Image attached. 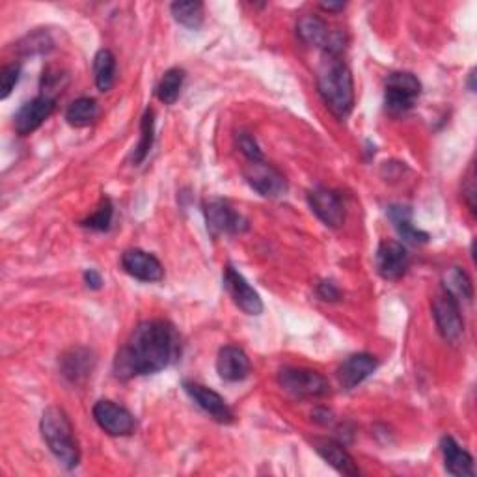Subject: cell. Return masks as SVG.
<instances>
[{
    "instance_id": "obj_4",
    "label": "cell",
    "mask_w": 477,
    "mask_h": 477,
    "mask_svg": "<svg viewBox=\"0 0 477 477\" xmlns=\"http://www.w3.org/2000/svg\"><path fill=\"white\" fill-rule=\"evenodd\" d=\"M422 94V82L416 75L398 71L391 73L386 78V94H384V105L386 111L393 116L408 112L416 99Z\"/></svg>"
},
{
    "instance_id": "obj_2",
    "label": "cell",
    "mask_w": 477,
    "mask_h": 477,
    "mask_svg": "<svg viewBox=\"0 0 477 477\" xmlns=\"http://www.w3.org/2000/svg\"><path fill=\"white\" fill-rule=\"evenodd\" d=\"M317 88L325 105L340 119H345L355 107V82L340 56H328L317 75Z\"/></svg>"
},
{
    "instance_id": "obj_35",
    "label": "cell",
    "mask_w": 477,
    "mask_h": 477,
    "mask_svg": "<svg viewBox=\"0 0 477 477\" xmlns=\"http://www.w3.org/2000/svg\"><path fill=\"white\" fill-rule=\"evenodd\" d=\"M465 198H466V203L472 211H475V203H473V198H475V189H473V181L470 179L468 186L465 189Z\"/></svg>"
},
{
    "instance_id": "obj_34",
    "label": "cell",
    "mask_w": 477,
    "mask_h": 477,
    "mask_svg": "<svg viewBox=\"0 0 477 477\" xmlns=\"http://www.w3.org/2000/svg\"><path fill=\"white\" fill-rule=\"evenodd\" d=\"M85 282H86V285L90 289H101L103 287V278L95 271V268H88V271H85Z\"/></svg>"
},
{
    "instance_id": "obj_31",
    "label": "cell",
    "mask_w": 477,
    "mask_h": 477,
    "mask_svg": "<svg viewBox=\"0 0 477 477\" xmlns=\"http://www.w3.org/2000/svg\"><path fill=\"white\" fill-rule=\"evenodd\" d=\"M21 77V64H10L0 71V99H8Z\"/></svg>"
},
{
    "instance_id": "obj_27",
    "label": "cell",
    "mask_w": 477,
    "mask_h": 477,
    "mask_svg": "<svg viewBox=\"0 0 477 477\" xmlns=\"http://www.w3.org/2000/svg\"><path fill=\"white\" fill-rule=\"evenodd\" d=\"M174 19L179 25L191 30H198L203 25V4L198 0H185V3H174L170 6Z\"/></svg>"
},
{
    "instance_id": "obj_16",
    "label": "cell",
    "mask_w": 477,
    "mask_h": 477,
    "mask_svg": "<svg viewBox=\"0 0 477 477\" xmlns=\"http://www.w3.org/2000/svg\"><path fill=\"white\" fill-rule=\"evenodd\" d=\"M252 366L246 352L235 345H226L218 350L217 357V373L226 382H241L251 375Z\"/></svg>"
},
{
    "instance_id": "obj_8",
    "label": "cell",
    "mask_w": 477,
    "mask_h": 477,
    "mask_svg": "<svg viewBox=\"0 0 477 477\" xmlns=\"http://www.w3.org/2000/svg\"><path fill=\"white\" fill-rule=\"evenodd\" d=\"M244 179L263 198H280L287 193V179L265 159L248 160L244 169Z\"/></svg>"
},
{
    "instance_id": "obj_15",
    "label": "cell",
    "mask_w": 477,
    "mask_h": 477,
    "mask_svg": "<svg viewBox=\"0 0 477 477\" xmlns=\"http://www.w3.org/2000/svg\"><path fill=\"white\" fill-rule=\"evenodd\" d=\"M121 267L129 276L146 284H155L164 278V268L160 261L153 254L140 251V248H131V251L123 252Z\"/></svg>"
},
{
    "instance_id": "obj_11",
    "label": "cell",
    "mask_w": 477,
    "mask_h": 477,
    "mask_svg": "<svg viewBox=\"0 0 477 477\" xmlns=\"http://www.w3.org/2000/svg\"><path fill=\"white\" fill-rule=\"evenodd\" d=\"M224 287L234 299V302L248 316H259L263 312V302L256 289L246 282V278L235 267L227 265L224 268Z\"/></svg>"
},
{
    "instance_id": "obj_9",
    "label": "cell",
    "mask_w": 477,
    "mask_h": 477,
    "mask_svg": "<svg viewBox=\"0 0 477 477\" xmlns=\"http://www.w3.org/2000/svg\"><path fill=\"white\" fill-rule=\"evenodd\" d=\"M94 420L111 437H129L136 429L133 414L126 407L109 399H101L94 405Z\"/></svg>"
},
{
    "instance_id": "obj_13",
    "label": "cell",
    "mask_w": 477,
    "mask_h": 477,
    "mask_svg": "<svg viewBox=\"0 0 477 477\" xmlns=\"http://www.w3.org/2000/svg\"><path fill=\"white\" fill-rule=\"evenodd\" d=\"M308 203L325 226L340 227L343 224L345 205H343L341 196L336 191L325 189V186H317V189L309 191Z\"/></svg>"
},
{
    "instance_id": "obj_33",
    "label": "cell",
    "mask_w": 477,
    "mask_h": 477,
    "mask_svg": "<svg viewBox=\"0 0 477 477\" xmlns=\"http://www.w3.org/2000/svg\"><path fill=\"white\" fill-rule=\"evenodd\" d=\"M317 297L325 302H338L341 299V292L334 282H321L317 285Z\"/></svg>"
},
{
    "instance_id": "obj_14",
    "label": "cell",
    "mask_w": 477,
    "mask_h": 477,
    "mask_svg": "<svg viewBox=\"0 0 477 477\" xmlns=\"http://www.w3.org/2000/svg\"><path fill=\"white\" fill-rule=\"evenodd\" d=\"M410 258L403 243L398 241H382L375 254L377 273L384 280H399L408 268Z\"/></svg>"
},
{
    "instance_id": "obj_28",
    "label": "cell",
    "mask_w": 477,
    "mask_h": 477,
    "mask_svg": "<svg viewBox=\"0 0 477 477\" xmlns=\"http://www.w3.org/2000/svg\"><path fill=\"white\" fill-rule=\"evenodd\" d=\"M153 140H155V114L152 109H148L146 112H144L142 123H140V142L133 153L135 164L146 160V157L150 155L153 148Z\"/></svg>"
},
{
    "instance_id": "obj_17",
    "label": "cell",
    "mask_w": 477,
    "mask_h": 477,
    "mask_svg": "<svg viewBox=\"0 0 477 477\" xmlns=\"http://www.w3.org/2000/svg\"><path fill=\"white\" fill-rule=\"evenodd\" d=\"M379 367V360L369 352H358L349 357L338 369V381L345 390L357 388Z\"/></svg>"
},
{
    "instance_id": "obj_29",
    "label": "cell",
    "mask_w": 477,
    "mask_h": 477,
    "mask_svg": "<svg viewBox=\"0 0 477 477\" xmlns=\"http://www.w3.org/2000/svg\"><path fill=\"white\" fill-rule=\"evenodd\" d=\"M112 217H114V205L111 198H103L97 207V211L82 220L80 226L88 227V230H94V232H107L112 224Z\"/></svg>"
},
{
    "instance_id": "obj_20",
    "label": "cell",
    "mask_w": 477,
    "mask_h": 477,
    "mask_svg": "<svg viewBox=\"0 0 477 477\" xmlns=\"http://www.w3.org/2000/svg\"><path fill=\"white\" fill-rule=\"evenodd\" d=\"M312 444H314V449L336 472L343 475H360V470L357 468L355 459H352L347 453L343 444L336 440H328V439H316Z\"/></svg>"
},
{
    "instance_id": "obj_37",
    "label": "cell",
    "mask_w": 477,
    "mask_h": 477,
    "mask_svg": "<svg viewBox=\"0 0 477 477\" xmlns=\"http://www.w3.org/2000/svg\"><path fill=\"white\" fill-rule=\"evenodd\" d=\"M473 78H475V71L472 70V71H470V78H468V88H470V92H475V85H473Z\"/></svg>"
},
{
    "instance_id": "obj_26",
    "label": "cell",
    "mask_w": 477,
    "mask_h": 477,
    "mask_svg": "<svg viewBox=\"0 0 477 477\" xmlns=\"http://www.w3.org/2000/svg\"><path fill=\"white\" fill-rule=\"evenodd\" d=\"M183 82H185V71L181 68H172L160 77L155 88V95L159 97V101L164 103V105H174L181 94Z\"/></svg>"
},
{
    "instance_id": "obj_19",
    "label": "cell",
    "mask_w": 477,
    "mask_h": 477,
    "mask_svg": "<svg viewBox=\"0 0 477 477\" xmlns=\"http://www.w3.org/2000/svg\"><path fill=\"white\" fill-rule=\"evenodd\" d=\"M440 451L444 459V468L455 477H473V459L472 455L461 448L453 437H442Z\"/></svg>"
},
{
    "instance_id": "obj_36",
    "label": "cell",
    "mask_w": 477,
    "mask_h": 477,
    "mask_svg": "<svg viewBox=\"0 0 477 477\" xmlns=\"http://www.w3.org/2000/svg\"><path fill=\"white\" fill-rule=\"evenodd\" d=\"M321 10H325V12H343L345 4L343 3H323Z\"/></svg>"
},
{
    "instance_id": "obj_23",
    "label": "cell",
    "mask_w": 477,
    "mask_h": 477,
    "mask_svg": "<svg viewBox=\"0 0 477 477\" xmlns=\"http://www.w3.org/2000/svg\"><path fill=\"white\" fill-rule=\"evenodd\" d=\"M442 289L449 293L459 304L470 302L473 299V284L461 267H449L442 278Z\"/></svg>"
},
{
    "instance_id": "obj_7",
    "label": "cell",
    "mask_w": 477,
    "mask_h": 477,
    "mask_svg": "<svg viewBox=\"0 0 477 477\" xmlns=\"http://www.w3.org/2000/svg\"><path fill=\"white\" fill-rule=\"evenodd\" d=\"M203 213L207 230H210L213 239H218L220 235H235L244 232L248 227V222L243 215H239L234 207L226 200L213 198L203 203Z\"/></svg>"
},
{
    "instance_id": "obj_18",
    "label": "cell",
    "mask_w": 477,
    "mask_h": 477,
    "mask_svg": "<svg viewBox=\"0 0 477 477\" xmlns=\"http://www.w3.org/2000/svg\"><path fill=\"white\" fill-rule=\"evenodd\" d=\"M95 358L92 355V350L85 347H73L66 350L60 358V371L70 382L80 384L85 382L94 371Z\"/></svg>"
},
{
    "instance_id": "obj_10",
    "label": "cell",
    "mask_w": 477,
    "mask_h": 477,
    "mask_svg": "<svg viewBox=\"0 0 477 477\" xmlns=\"http://www.w3.org/2000/svg\"><path fill=\"white\" fill-rule=\"evenodd\" d=\"M183 390L186 391V396H189L203 412L210 414L215 422L232 424L235 420L230 405H227L220 393H217L215 390L207 388L200 382H194V381H185Z\"/></svg>"
},
{
    "instance_id": "obj_21",
    "label": "cell",
    "mask_w": 477,
    "mask_h": 477,
    "mask_svg": "<svg viewBox=\"0 0 477 477\" xmlns=\"http://www.w3.org/2000/svg\"><path fill=\"white\" fill-rule=\"evenodd\" d=\"M388 217H390L393 227H396L399 237L403 241L412 243V244H425L429 241V234L418 230V227L412 224V211H410V207L398 205V203L396 205H390L388 207Z\"/></svg>"
},
{
    "instance_id": "obj_22",
    "label": "cell",
    "mask_w": 477,
    "mask_h": 477,
    "mask_svg": "<svg viewBox=\"0 0 477 477\" xmlns=\"http://www.w3.org/2000/svg\"><path fill=\"white\" fill-rule=\"evenodd\" d=\"M330 30L325 21L317 15H304L297 23V36L300 37L302 44L314 45V47H326L330 39Z\"/></svg>"
},
{
    "instance_id": "obj_32",
    "label": "cell",
    "mask_w": 477,
    "mask_h": 477,
    "mask_svg": "<svg viewBox=\"0 0 477 477\" xmlns=\"http://www.w3.org/2000/svg\"><path fill=\"white\" fill-rule=\"evenodd\" d=\"M237 148L246 157V160H261L263 159V153L258 146V142L251 133H246V131L237 133Z\"/></svg>"
},
{
    "instance_id": "obj_3",
    "label": "cell",
    "mask_w": 477,
    "mask_h": 477,
    "mask_svg": "<svg viewBox=\"0 0 477 477\" xmlns=\"http://www.w3.org/2000/svg\"><path fill=\"white\" fill-rule=\"evenodd\" d=\"M39 429L54 459L68 470L77 468L80 463V448L77 444L68 414L58 407L45 408Z\"/></svg>"
},
{
    "instance_id": "obj_12",
    "label": "cell",
    "mask_w": 477,
    "mask_h": 477,
    "mask_svg": "<svg viewBox=\"0 0 477 477\" xmlns=\"http://www.w3.org/2000/svg\"><path fill=\"white\" fill-rule=\"evenodd\" d=\"M54 107H56V99L47 97V95H37L32 101H27L13 118L15 131L21 136L32 135L36 129L44 126L45 119L54 112Z\"/></svg>"
},
{
    "instance_id": "obj_1",
    "label": "cell",
    "mask_w": 477,
    "mask_h": 477,
    "mask_svg": "<svg viewBox=\"0 0 477 477\" xmlns=\"http://www.w3.org/2000/svg\"><path fill=\"white\" fill-rule=\"evenodd\" d=\"M181 355V338L172 323L152 319L140 323L118 350L114 375L121 381L153 375L172 366Z\"/></svg>"
},
{
    "instance_id": "obj_24",
    "label": "cell",
    "mask_w": 477,
    "mask_h": 477,
    "mask_svg": "<svg viewBox=\"0 0 477 477\" xmlns=\"http://www.w3.org/2000/svg\"><path fill=\"white\" fill-rule=\"evenodd\" d=\"M94 77L99 92H111L116 82V58L109 49H101L94 58Z\"/></svg>"
},
{
    "instance_id": "obj_30",
    "label": "cell",
    "mask_w": 477,
    "mask_h": 477,
    "mask_svg": "<svg viewBox=\"0 0 477 477\" xmlns=\"http://www.w3.org/2000/svg\"><path fill=\"white\" fill-rule=\"evenodd\" d=\"M54 41L47 30H36L29 34L23 41L19 44L21 54L25 56H34V54H45L53 49Z\"/></svg>"
},
{
    "instance_id": "obj_6",
    "label": "cell",
    "mask_w": 477,
    "mask_h": 477,
    "mask_svg": "<svg viewBox=\"0 0 477 477\" xmlns=\"http://www.w3.org/2000/svg\"><path fill=\"white\" fill-rule=\"evenodd\" d=\"M432 317L437 323L440 336L448 343H459L465 334V319L461 314V304L455 300L444 289L432 299Z\"/></svg>"
},
{
    "instance_id": "obj_25",
    "label": "cell",
    "mask_w": 477,
    "mask_h": 477,
    "mask_svg": "<svg viewBox=\"0 0 477 477\" xmlns=\"http://www.w3.org/2000/svg\"><path fill=\"white\" fill-rule=\"evenodd\" d=\"M99 114L97 103L92 97H78L75 99L66 111V121L71 127H88L95 121Z\"/></svg>"
},
{
    "instance_id": "obj_5",
    "label": "cell",
    "mask_w": 477,
    "mask_h": 477,
    "mask_svg": "<svg viewBox=\"0 0 477 477\" xmlns=\"http://www.w3.org/2000/svg\"><path fill=\"white\" fill-rule=\"evenodd\" d=\"M278 384L292 393L293 398H323L330 393L328 381L319 371L304 369V367H284L278 373Z\"/></svg>"
}]
</instances>
